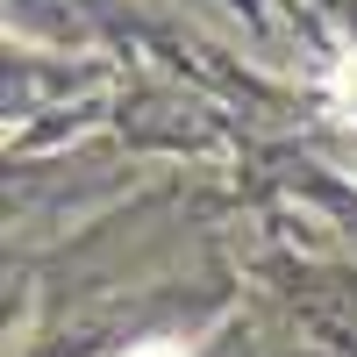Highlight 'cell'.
Returning a JSON list of instances; mask_svg holds the SVG:
<instances>
[{"label": "cell", "instance_id": "6da1fadb", "mask_svg": "<svg viewBox=\"0 0 357 357\" xmlns=\"http://www.w3.org/2000/svg\"><path fill=\"white\" fill-rule=\"evenodd\" d=\"M136 357H186V350H178V343H143Z\"/></svg>", "mask_w": 357, "mask_h": 357}]
</instances>
